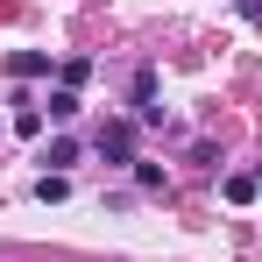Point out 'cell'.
<instances>
[{
	"instance_id": "obj_1",
	"label": "cell",
	"mask_w": 262,
	"mask_h": 262,
	"mask_svg": "<svg viewBox=\"0 0 262 262\" xmlns=\"http://www.w3.org/2000/svg\"><path fill=\"white\" fill-rule=\"evenodd\" d=\"M128 149H135L128 121H106V128H99V156H106V163H128Z\"/></svg>"
},
{
	"instance_id": "obj_2",
	"label": "cell",
	"mask_w": 262,
	"mask_h": 262,
	"mask_svg": "<svg viewBox=\"0 0 262 262\" xmlns=\"http://www.w3.org/2000/svg\"><path fill=\"white\" fill-rule=\"evenodd\" d=\"M7 71H14V78H43L50 57H43V50H14V57H7Z\"/></svg>"
},
{
	"instance_id": "obj_3",
	"label": "cell",
	"mask_w": 262,
	"mask_h": 262,
	"mask_svg": "<svg viewBox=\"0 0 262 262\" xmlns=\"http://www.w3.org/2000/svg\"><path fill=\"white\" fill-rule=\"evenodd\" d=\"M43 163H50L57 177H64V163H78V142H71V135H57V142H50V156H43Z\"/></svg>"
},
{
	"instance_id": "obj_4",
	"label": "cell",
	"mask_w": 262,
	"mask_h": 262,
	"mask_svg": "<svg viewBox=\"0 0 262 262\" xmlns=\"http://www.w3.org/2000/svg\"><path fill=\"white\" fill-rule=\"evenodd\" d=\"M14 135H43V106L21 99V106H14Z\"/></svg>"
},
{
	"instance_id": "obj_5",
	"label": "cell",
	"mask_w": 262,
	"mask_h": 262,
	"mask_svg": "<svg viewBox=\"0 0 262 262\" xmlns=\"http://www.w3.org/2000/svg\"><path fill=\"white\" fill-rule=\"evenodd\" d=\"M64 191H71V184H64V177H57V170H43V177H36V199H43V206H57Z\"/></svg>"
},
{
	"instance_id": "obj_6",
	"label": "cell",
	"mask_w": 262,
	"mask_h": 262,
	"mask_svg": "<svg viewBox=\"0 0 262 262\" xmlns=\"http://www.w3.org/2000/svg\"><path fill=\"white\" fill-rule=\"evenodd\" d=\"M71 114H78V92H71V85L50 92V121H71Z\"/></svg>"
},
{
	"instance_id": "obj_7",
	"label": "cell",
	"mask_w": 262,
	"mask_h": 262,
	"mask_svg": "<svg viewBox=\"0 0 262 262\" xmlns=\"http://www.w3.org/2000/svg\"><path fill=\"white\" fill-rule=\"evenodd\" d=\"M255 191H262V177H227V199H234V206H248Z\"/></svg>"
},
{
	"instance_id": "obj_8",
	"label": "cell",
	"mask_w": 262,
	"mask_h": 262,
	"mask_svg": "<svg viewBox=\"0 0 262 262\" xmlns=\"http://www.w3.org/2000/svg\"><path fill=\"white\" fill-rule=\"evenodd\" d=\"M234 7H241V14H262V0H234Z\"/></svg>"
}]
</instances>
